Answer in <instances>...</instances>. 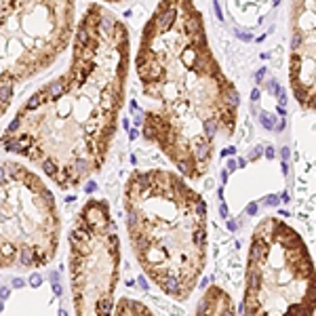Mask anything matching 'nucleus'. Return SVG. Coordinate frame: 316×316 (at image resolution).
Returning <instances> with one entry per match:
<instances>
[{
  "mask_svg": "<svg viewBox=\"0 0 316 316\" xmlns=\"http://www.w3.org/2000/svg\"><path fill=\"white\" fill-rule=\"evenodd\" d=\"M126 25L89 4L72 38L70 68L25 101L4 129V150L40 167L63 190L101 169L118 126L129 76Z\"/></svg>",
  "mask_w": 316,
  "mask_h": 316,
  "instance_id": "obj_1",
  "label": "nucleus"
},
{
  "mask_svg": "<svg viewBox=\"0 0 316 316\" xmlns=\"http://www.w3.org/2000/svg\"><path fill=\"white\" fill-rule=\"evenodd\" d=\"M141 93L152 105L141 133L186 179L211 169L221 139L236 129L240 97L206 40L192 2H160L143 25L135 55Z\"/></svg>",
  "mask_w": 316,
  "mask_h": 316,
  "instance_id": "obj_2",
  "label": "nucleus"
},
{
  "mask_svg": "<svg viewBox=\"0 0 316 316\" xmlns=\"http://www.w3.org/2000/svg\"><path fill=\"white\" fill-rule=\"evenodd\" d=\"M126 232L143 274L186 301L206 264V204L186 177L165 169L133 171L124 186Z\"/></svg>",
  "mask_w": 316,
  "mask_h": 316,
  "instance_id": "obj_3",
  "label": "nucleus"
},
{
  "mask_svg": "<svg viewBox=\"0 0 316 316\" xmlns=\"http://www.w3.org/2000/svg\"><path fill=\"white\" fill-rule=\"evenodd\" d=\"M316 266L299 232L264 217L251 234L242 316H314Z\"/></svg>",
  "mask_w": 316,
  "mask_h": 316,
  "instance_id": "obj_4",
  "label": "nucleus"
},
{
  "mask_svg": "<svg viewBox=\"0 0 316 316\" xmlns=\"http://www.w3.org/2000/svg\"><path fill=\"white\" fill-rule=\"evenodd\" d=\"M74 2H0V118L15 89L55 63L74 38Z\"/></svg>",
  "mask_w": 316,
  "mask_h": 316,
  "instance_id": "obj_5",
  "label": "nucleus"
},
{
  "mask_svg": "<svg viewBox=\"0 0 316 316\" xmlns=\"http://www.w3.org/2000/svg\"><path fill=\"white\" fill-rule=\"evenodd\" d=\"M59 238L55 196L42 177L21 162H0V270L51 264Z\"/></svg>",
  "mask_w": 316,
  "mask_h": 316,
  "instance_id": "obj_6",
  "label": "nucleus"
},
{
  "mask_svg": "<svg viewBox=\"0 0 316 316\" xmlns=\"http://www.w3.org/2000/svg\"><path fill=\"white\" fill-rule=\"evenodd\" d=\"M120 270V238L103 198L80 206L70 232V283L76 316H112Z\"/></svg>",
  "mask_w": 316,
  "mask_h": 316,
  "instance_id": "obj_7",
  "label": "nucleus"
},
{
  "mask_svg": "<svg viewBox=\"0 0 316 316\" xmlns=\"http://www.w3.org/2000/svg\"><path fill=\"white\" fill-rule=\"evenodd\" d=\"M289 82L295 99L316 112V2L291 6V55Z\"/></svg>",
  "mask_w": 316,
  "mask_h": 316,
  "instance_id": "obj_8",
  "label": "nucleus"
},
{
  "mask_svg": "<svg viewBox=\"0 0 316 316\" xmlns=\"http://www.w3.org/2000/svg\"><path fill=\"white\" fill-rule=\"evenodd\" d=\"M196 316H236V308L232 303V297L223 289L213 285L202 293Z\"/></svg>",
  "mask_w": 316,
  "mask_h": 316,
  "instance_id": "obj_9",
  "label": "nucleus"
},
{
  "mask_svg": "<svg viewBox=\"0 0 316 316\" xmlns=\"http://www.w3.org/2000/svg\"><path fill=\"white\" fill-rule=\"evenodd\" d=\"M114 316H156L146 303H141L137 299H129V297H122L116 303Z\"/></svg>",
  "mask_w": 316,
  "mask_h": 316,
  "instance_id": "obj_10",
  "label": "nucleus"
},
{
  "mask_svg": "<svg viewBox=\"0 0 316 316\" xmlns=\"http://www.w3.org/2000/svg\"><path fill=\"white\" fill-rule=\"evenodd\" d=\"M40 283H42V278H40V274H34V276L30 278V285H32V287H38Z\"/></svg>",
  "mask_w": 316,
  "mask_h": 316,
  "instance_id": "obj_11",
  "label": "nucleus"
},
{
  "mask_svg": "<svg viewBox=\"0 0 316 316\" xmlns=\"http://www.w3.org/2000/svg\"><path fill=\"white\" fill-rule=\"evenodd\" d=\"M4 297H8V289H2V291H0V299H4Z\"/></svg>",
  "mask_w": 316,
  "mask_h": 316,
  "instance_id": "obj_12",
  "label": "nucleus"
},
{
  "mask_svg": "<svg viewBox=\"0 0 316 316\" xmlns=\"http://www.w3.org/2000/svg\"><path fill=\"white\" fill-rule=\"evenodd\" d=\"M21 285H23L21 278H15V280H13V287H21Z\"/></svg>",
  "mask_w": 316,
  "mask_h": 316,
  "instance_id": "obj_13",
  "label": "nucleus"
},
{
  "mask_svg": "<svg viewBox=\"0 0 316 316\" xmlns=\"http://www.w3.org/2000/svg\"><path fill=\"white\" fill-rule=\"evenodd\" d=\"M139 285H141V287H143V289H148V285H146V278H143V276H141V278H139Z\"/></svg>",
  "mask_w": 316,
  "mask_h": 316,
  "instance_id": "obj_14",
  "label": "nucleus"
},
{
  "mask_svg": "<svg viewBox=\"0 0 316 316\" xmlns=\"http://www.w3.org/2000/svg\"><path fill=\"white\" fill-rule=\"evenodd\" d=\"M0 310H2V299H0Z\"/></svg>",
  "mask_w": 316,
  "mask_h": 316,
  "instance_id": "obj_15",
  "label": "nucleus"
}]
</instances>
